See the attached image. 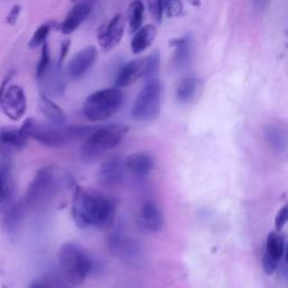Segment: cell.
<instances>
[{
	"instance_id": "obj_1",
	"label": "cell",
	"mask_w": 288,
	"mask_h": 288,
	"mask_svg": "<svg viewBox=\"0 0 288 288\" xmlns=\"http://www.w3.org/2000/svg\"><path fill=\"white\" fill-rule=\"evenodd\" d=\"M71 212L78 228H106L114 216L115 203L98 191L75 185Z\"/></svg>"
},
{
	"instance_id": "obj_2",
	"label": "cell",
	"mask_w": 288,
	"mask_h": 288,
	"mask_svg": "<svg viewBox=\"0 0 288 288\" xmlns=\"http://www.w3.org/2000/svg\"><path fill=\"white\" fill-rule=\"evenodd\" d=\"M127 127L121 124H112L96 127L95 131L83 141L80 154L84 162L92 163L115 149L122 142Z\"/></svg>"
},
{
	"instance_id": "obj_3",
	"label": "cell",
	"mask_w": 288,
	"mask_h": 288,
	"mask_svg": "<svg viewBox=\"0 0 288 288\" xmlns=\"http://www.w3.org/2000/svg\"><path fill=\"white\" fill-rule=\"evenodd\" d=\"M59 263L61 274L73 286L82 284L94 266L88 252L75 242H67L61 247Z\"/></svg>"
},
{
	"instance_id": "obj_4",
	"label": "cell",
	"mask_w": 288,
	"mask_h": 288,
	"mask_svg": "<svg viewBox=\"0 0 288 288\" xmlns=\"http://www.w3.org/2000/svg\"><path fill=\"white\" fill-rule=\"evenodd\" d=\"M123 93L118 88H107L93 93L86 98L82 106L83 116L90 122L108 120L121 108Z\"/></svg>"
},
{
	"instance_id": "obj_5",
	"label": "cell",
	"mask_w": 288,
	"mask_h": 288,
	"mask_svg": "<svg viewBox=\"0 0 288 288\" xmlns=\"http://www.w3.org/2000/svg\"><path fill=\"white\" fill-rule=\"evenodd\" d=\"M19 129L27 140L32 138L48 148L60 149L71 142L69 127H61L54 124H42L34 118H27Z\"/></svg>"
},
{
	"instance_id": "obj_6",
	"label": "cell",
	"mask_w": 288,
	"mask_h": 288,
	"mask_svg": "<svg viewBox=\"0 0 288 288\" xmlns=\"http://www.w3.org/2000/svg\"><path fill=\"white\" fill-rule=\"evenodd\" d=\"M161 104V84L158 79L145 81L144 87L135 98L131 108L134 121L150 122L159 116Z\"/></svg>"
},
{
	"instance_id": "obj_7",
	"label": "cell",
	"mask_w": 288,
	"mask_h": 288,
	"mask_svg": "<svg viewBox=\"0 0 288 288\" xmlns=\"http://www.w3.org/2000/svg\"><path fill=\"white\" fill-rule=\"evenodd\" d=\"M56 187L58 185L54 169L50 166L43 167L34 176L23 202L27 208L39 206L55 194Z\"/></svg>"
},
{
	"instance_id": "obj_8",
	"label": "cell",
	"mask_w": 288,
	"mask_h": 288,
	"mask_svg": "<svg viewBox=\"0 0 288 288\" xmlns=\"http://www.w3.org/2000/svg\"><path fill=\"white\" fill-rule=\"evenodd\" d=\"M27 207L24 202L8 197L0 205V225L7 234L13 235L18 231Z\"/></svg>"
},
{
	"instance_id": "obj_9",
	"label": "cell",
	"mask_w": 288,
	"mask_h": 288,
	"mask_svg": "<svg viewBox=\"0 0 288 288\" xmlns=\"http://www.w3.org/2000/svg\"><path fill=\"white\" fill-rule=\"evenodd\" d=\"M4 114L11 121H19L24 116L27 108V100L25 92L18 84L9 86L4 94L0 103Z\"/></svg>"
},
{
	"instance_id": "obj_10",
	"label": "cell",
	"mask_w": 288,
	"mask_h": 288,
	"mask_svg": "<svg viewBox=\"0 0 288 288\" xmlns=\"http://www.w3.org/2000/svg\"><path fill=\"white\" fill-rule=\"evenodd\" d=\"M163 213L153 201L145 202L137 214V224L146 232H159L163 228Z\"/></svg>"
},
{
	"instance_id": "obj_11",
	"label": "cell",
	"mask_w": 288,
	"mask_h": 288,
	"mask_svg": "<svg viewBox=\"0 0 288 288\" xmlns=\"http://www.w3.org/2000/svg\"><path fill=\"white\" fill-rule=\"evenodd\" d=\"M124 27H125V20L121 14L113 17L108 24L101 25L97 31V38L101 49L109 51L117 47L123 37Z\"/></svg>"
},
{
	"instance_id": "obj_12",
	"label": "cell",
	"mask_w": 288,
	"mask_h": 288,
	"mask_svg": "<svg viewBox=\"0 0 288 288\" xmlns=\"http://www.w3.org/2000/svg\"><path fill=\"white\" fill-rule=\"evenodd\" d=\"M97 49L93 47V45H89V47L79 51L77 54L72 56V59L68 63V76L73 80L80 79L92 69L96 61H97Z\"/></svg>"
},
{
	"instance_id": "obj_13",
	"label": "cell",
	"mask_w": 288,
	"mask_h": 288,
	"mask_svg": "<svg viewBox=\"0 0 288 288\" xmlns=\"http://www.w3.org/2000/svg\"><path fill=\"white\" fill-rule=\"evenodd\" d=\"M125 162L120 157L113 156L107 158L98 169V183L104 186H116L122 183L125 171Z\"/></svg>"
},
{
	"instance_id": "obj_14",
	"label": "cell",
	"mask_w": 288,
	"mask_h": 288,
	"mask_svg": "<svg viewBox=\"0 0 288 288\" xmlns=\"http://www.w3.org/2000/svg\"><path fill=\"white\" fill-rule=\"evenodd\" d=\"M27 139L21 134L19 128L4 126L0 127V157L9 159L16 151L26 145Z\"/></svg>"
},
{
	"instance_id": "obj_15",
	"label": "cell",
	"mask_w": 288,
	"mask_h": 288,
	"mask_svg": "<svg viewBox=\"0 0 288 288\" xmlns=\"http://www.w3.org/2000/svg\"><path fill=\"white\" fill-rule=\"evenodd\" d=\"M146 64H148V58L135 59L122 67L118 71L116 77L115 84L117 87L124 88L137 82L140 78L144 77L146 71Z\"/></svg>"
},
{
	"instance_id": "obj_16",
	"label": "cell",
	"mask_w": 288,
	"mask_h": 288,
	"mask_svg": "<svg viewBox=\"0 0 288 288\" xmlns=\"http://www.w3.org/2000/svg\"><path fill=\"white\" fill-rule=\"evenodd\" d=\"M60 64L49 69L48 72L39 79L41 86L43 88L44 95L49 97H60L65 90V81L60 70Z\"/></svg>"
},
{
	"instance_id": "obj_17",
	"label": "cell",
	"mask_w": 288,
	"mask_h": 288,
	"mask_svg": "<svg viewBox=\"0 0 288 288\" xmlns=\"http://www.w3.org/2000/svg\"><path fill=\"white\" fill-rule=\"evenodd\" d=\"M171 47L174 48L172 55V67L176 70H183L188 67L191 56H193V48H191V38L188 35L174 38L170 42Z\"/></svg>"
},
{
	"instance_id": "obj_18",
	"label": "cell",
	"mask_w": 288,
	"mask_h": 288,
	"mask_svg": "<svg viewBox=\"0 0 288 288\" xmlns=\"http://www.w3.org/2000/svg\"><path fill=\"white\" fill-rule=\"evenodd\" d=\"M125 168L137 177H145L154 169V160L146 152H135L126 158Z\"/></svg>"
},
{
	"instance_id": "obj_19",
	"label": "cell",
	"mask_w": 288,
	"mask_h": 288,
	"mask_svg": "<svg viewBox=\"0 0 288 288\" xmlns=\"http://www.w3.org/2000/svg\"><path fill=\"white\" fill-rule=\"evenodd\" d=\"M90 13H92V6L88 3H78L73 7L69 14L65 16V18L61 25V31L65 35L75 32L82 23L86 20Z\"/></svg>"
},
{
	"instance_id": "obj_20",
	"label": "cell",
	"mask_w": 288,
	"mask_h": 288,
	"mask_svg": "<svg viewBox=\"0 0 288 288\" xmlns=\"http://www.w3.org/2000/svg\"><path fill=\"white\" fill-rule=\"evenodd\" d=\"M39 109H41L42 114L45 116V118L54 125H60L62 126L67 121V115L64 110L61 107L55 104L54 101L51 99L49 96L42 94L39 96Z\"/></svg>"
},
{
	"instance_id": "obj_21",
	"label": "cell",
	"mask_w": 288,
	"mask_h": 288,
	"mask_svg": "<svg viewBox=\"0 0 288 288\" xmlns=\"http://www.w3.org/2000/svg\"><path fill=\"white\" fill-rule=\"evenodd\" d=\"M157 36V27L154 25H145L141 27L131 42V49L134 54H140L144 52L150 45L153 43Z\"/></svg>"
},
{
	"instance_id": "obj_22",
	"label": "cell",
	"mask_w": 288,
	"mask_h": 288,
	"mask_svg": "<svg viewBox=\"0 0 288 288\" xmlns=\"http://www.w3.org/2000/svg\"><path fill=\"white\" fill-rule=\"evenodd\" d=\"M201 87V82L195 77H186L180 80L176 88V98L182 104L191 103L195 98Z\"/></svg>"
},
{
	"instance_id": "obj_23",
	"label": "cell",
	"mask_w": 288,
	"mask_h": 288,
	"mask_svg": "<svg viewBox=\"0 0 288 288\" xmlns=\"http://www.w3.org/2000/svg\"><path fill=\"white\" fill-rule=\"evenodd\" d=\"M69 281L60 273H49L42 278L32 281L28 288H72Z\"/></svg>"
},
{
	"instance_id": "obj_24",
	"label": "cell",
	"mask_w": 288,
	"mask_h": 288,
	"mask_svg": "<svg viewBox=\"0 0 288 288\" xmlns=\"http://www.w3.org/2000/svg\"><path fill=\"white\" fill-rule=\"evenodd\" d=\"M266 140L273 150L280 152L288 144V137L284 128L278 125H269L266 129Z\"/></svg>"
},
{
	"instance_id": "obj_25",
	"label": "cell",
	"mask_w": 288,
	"mask_h": 288,
	"mask_svg": "<svg viewBox=\"0 0 288 288\" xmlns=\"http://www.w3.org/2000/svg\"><path fill=\"white\" fill-rule=\"evenodd\" d=\"M144 17V5L141 0H134L128 6L127 18L129 25V32H138L143 23Z\"/></svg>"
},
{
	"instance_id": "obj_26",
	"label": "cell",
	"mask_w": 288,
	"mask_h": 288,
	"mask_svg": "<svg viewBox=\"0 0 288 288\" xmlns=\"http://www.w3.org/2000/svg\"><path fill=\"white\" fill-rule=\"evenodd\" d=\"M267 250L266 252H268L270 256L273 258L277 259L279 261L280 258L283 257L284 252H285V240L284 236L279 234L278 232H270L267 236Z\"/></svg>"
},
{
	"instance_id": "obj_27",
	"label": "cell",
	"mask_w": 288,
	"mask_h": 288,
	"mask_svg": "<svg viewBox=\"0 0 288 288\" xmlns=\"http://www.w3.org/2000/svg\"><path fill=\"white\" fill-rule=\"evenodd\" d=\"M0 169V205L11 196V182L8 166L6 161L2 165Z\"/></svg>"
},
{
	"instance_id": "obj_28",
	"label": "cell",
	"mask_w": 288,
	"mask_h": 288,
	"mask_svg": "<svg viewBox=\"0 0 288 288\" xmlns=\"http://www.w3.org/2000/svg\"><path fill=\"white\" fill-rule=\"evenodd\" d=\"M160 70V55L159 52H153L148 56V64L144 75L145 81L154 80Z\"/></svg>"
},
{
	"instance_id": "obj_29",
	"label": "cell",
	"mask_w": 288,
	"mask_h": 288,
	"mask_svg": "<svg viewBox=\"0 0 288 288\" xmlns=\"http://www.w3.org/2000/svg\"><path fill=\"white\" fill-rule=\"evenodd\" d=\"M50 63H51V58H50V49L48 47L47 42L42 45V52H41V58L38 60L37 68H36V78L39 80L45 73L48 72L50 69Z\"/></svg>"
},
{
	"instance_id": "obj_30",
	"label": "cell",
	"mask_w": 288,
	"mask_h": 288,
	"mask_svg": "<svg viewBox=\"0 0 288 288\" xmlns=\"http://www.w3.org/2000/svg\"><path fill=\"white\" fill-rule=\"evenodd\" d=\"M50 30H51V25L49 24H44L39 26L35 31V33H34L32 38L30 39V42H28V47L31 49H35L43 45L45 43V39H47L49 35Z\"/></svg>"
},
{
	"instance_id": "obj_31",
	"label": "cell",
	"mask_w": 288,
	"mask_h": 288,
	"mask_svg": "<svg viewBox=\"0 0 288 288\" xmlns=\"http://www.w3.org/2000/svg\"><path fill=\"white\" fill-rule=\"evenodd\" d=\"M150 14L156 21L161 23L165 13V0H146Z\"/></svg>"
},
{
	"instance_id": "obj_32",
	"label": "cell",
	"mask_w": 288,
	"mask_h": 288,
	"mask_svg": "<svg viewBox=\"0 0 288 288\" xmlns=\"http://www.w3.org/2000/svg\"><path fill=\"white\" fill-rule=\"evenodd\" d=\"M184 5L182 0H165V11L169 18L178 17L183 14Z\"/></svg>"
},
{
	"instance_id": "obj_33",
	"label": "cell",
	"mask_w": 288,
	"mask_h": 288,
	"mask_svg": "<svg viewBox=\"0 0 288 288\" xmlns=\"http://www.w3.org/2000/svg\"><path fill=\"white\" fill-rule=\"evenodd\" d=\"M278 262L279 261L277 260V259L273 258L268 252H264V255L262 257V269H263V272L266 273V275H268V276L273 275L276 272V269H277V267H278Z\"/></svg>"
},
{
	"instance_id": "obj_34",
	"label": "cell",
	"mask_w": 288,
	"mask_h": 288,
	"mask_svg": "<svg viewBox=\"0 0 288 288\" xmlns=\"http://www.w3.org/2000/svg\"><path fill=\"white\" fill-rule=\"evenodd\" d=\"M287 223H288V204L284 205L278 211L277 215L275 217V228L279 232Z\"/></svg>"
},
{
	"instance_id": "obj_35",
	"label": "cell",
	"mask_w": 288,
	"mask_h": 288,
	"mask_svg": "<svg viewBox=\"0 0 288 288\" xmlns=\"http://www.w3.org/2000/svg\"><path fill=\"white\" fill-rule=\"evenodd\" d=\"M20 14V6L19 5H15L13 8L10 9L9 14L7 15V18H6V21H7V24L10 26H14L17 19H18V16Z\"/></svg>"
},
{
	"instance_id": "obj_36",
	"label": "cell",
	"mask_w": 288,
	"mask_h": 288,
	"mask_svg": "<svg viewBox=\"0 0 288 288\" xmlns=\"http://www.w3.org/2000/svg\"><path fill=\"white\" fill-rule=\"evenodd\" d=\"M272 0H252V6L257 13H263L269 7Z\"/></svg>"
},
{
	"instance_id": "obj_37",
	"label": "cell",
	"mask_w": 288,
	"mask_h": 288,
	"mask_svg": "<svg viewBox=\"0 0 288 288\" xmlns=\"http://www.w3.org/2000/svg\"><path fill=\"white\" fill-rule=\"evenodd\" d=\"M69 48H70V41H64L61 45V51H60V59H59V63L58 64H62V62L64 61V59L67 58L68 52H69Z\"/></svg>"
},
{
	"instance_id": "obj_38",
	"label": "cell",
	"mask_w": 288,
	"mask_h": 288,
	"mask_svg": "<svg viewBox=\"0 0 288 288\" xmlns=\"http://www.w3.org/2000/svg\"><path fill=\"white\" fill-rule=\"evenodd\" d=\"M11 77H13V72H9L7 76H6V78L3 80L2 84H0V103H2V99L4 97V94L6 92V89H7V84L9 82V80L11 79Z\"/></svg>"
},
{
	"instance_id": "obj_39",
	"label": "cell",
	"mask_w": 288,
	"mask_h": 288,
	"mask_svg": "<svg viewBox=\"0 0 288 288\" xmlns=\"http://www.w3.org/2000/svg\"><path fill=\"white\" fill-rule=\"evenodd\" d=\"M187 2H188L190 5L195 6V7H198V6L201 5V0H187Z\"/></svg>"
},
{
	"instance_id": "obj_40",
	"label": "cell",
	"mask_w": 288,
	"mask_h": 288,
	"mask_svg": "<svg viewBox=\"0 0 288 288\" xmlns=\"http://www.w3.org/2000/svg\"><path fill=\"white\" fill-rule=\"evenodd\" d=\"M285 257H286V262L288 264V243L285 247Z\"/></svg>"
},
{
	"instance_id": "obj_41",
	"label": "cell",
	"mask_w": 288,
	"mask_h": 288,
	"mask_svg": "<svg viewBox=\"0 0 288 288\" xmlns=\"http://www.w3.org/2000/svg\"><path fill=\"white\" fill-rule=\"evenodd\" d=\"M73 2H76L77 4L78 3H88V4H90V2H92V0H73Z\"/></svg>"
}]
</instances>
